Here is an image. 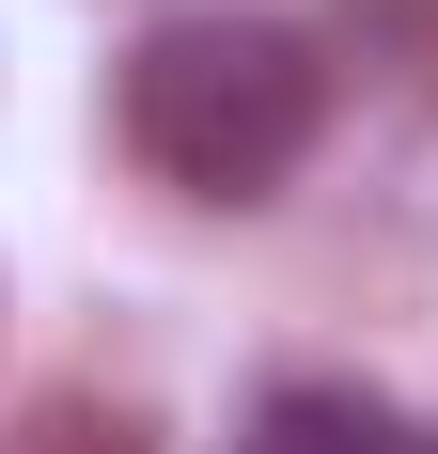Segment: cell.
Instances as JSON below:
<instances>
[{
	"instance_id": "1",
	"label": "cell",
	"mask_w": 438,
	"mask_h": 454,
	"mask_svg": "<svg viewBox=\"0 0 438 454\" xmlns=\"http://www.w3.org/2000/svg\"><path fill=\"white\" fill-rule=\"evenodd\" d=\"M313 126H329V63L298 16H157L126 47V141L188 204H266L313 157Z\"/></svg>"
},
{
	"instance_id": "2",
	"label": "cell",
	"mask_w": 438,
	"mask_h": 454,
	"mask_svg": "<svg viewBox=\"0 0 438 454\" xmlns=\"http://www.w3.org/2000/svg\"><path fill=\"white\" fill-rule=\"evenodd\" d=\"M235 454H423V423L376 408L360 376H282V392H251Z\"/></svg>"
},
{
	"instance_id": "3",
	"label": "cell",
	"mask_w": 438,
	"mask_h": 454,
	"mask_svg": "<svg viewBox=\"0 0 438 454\" xmlns=\"http://www.w3.org/2000/svg\"><path fill=\"white\" fill-rule=\"evenodd\" d=\"M423 454H438V439H423Z\"/></svg>"
}]
</instances>
